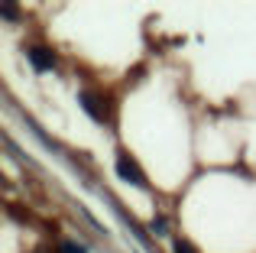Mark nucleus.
I'll return each mask as SVG.
<instances>
[{"label":"nucleus","mask_w":256,"mask_h":253,"mask_svg":"<svg viewBox=\"0 0 256 253\" xmlns=\"http://www.w3.org/2000/svg\"><path fill=\"white\" fill-rule=\"evenodd\" d=\"M0 13L10 16V20H16V6H13V4H0Z\"/></svg>","instance_id":"nucleus-5"},{"label":"nucleus","mask_w":256,"mask_h":253,"mask_svg":"<svg viewBox=\"0 0 256 253\" xmlns=\"http://www.w3.org/2000/svg\"><path fill=\"white\" fill-rule=\"evenodd\" d=\"M117 176L124 178V182H133V185H140V188H146V176L140 172V166L133 162L130 156H120L117 159Z\"/></svg>","instance_id":"nucleus-1"},{"label":"nucleus","mask_w":256,"mask_h":253,"mask_svg":"<svg viewBox=\"0 0 256 253\" xmlns=\"http://www.w3.org/2000/svg\"><path fill=\"white\" fill-rule=\"evenodd\" d=\"M62 253H84L82 244H62Z\"/></svg>","instance_id":"nucleus-7"},{"label":"nucleus","mask_w":256,"mask_h":253,"mask_svg":"<svg viewBox=\"0 0 256 253\" xmlns=\"http://www.w3.org/2000/svg\"><path fill=\"white\" fill-rule=\"evenodd\" d=\"M82 108L94 117V120H104V108H100V104L94 101V94H82Z\"/></svg>","instance_id":"nucleus-3"},{"label":"nucleus","mask_w":256,"mask_h":253,"mask_svg":"<svg viewBox=\"0 0 256 253\" xmlns=\"http://www.w3.org/2000/svg\"><path fill=\"white\" fill-rule=\"evenodd\" d=\"M175 253H194V247L188 240H175Z\"/></svg>","instance_id":"nucleus-4"},{"label":"nucleus","mask_w":256,"mask_h":253,"mask_svg":"<svg viewBox=\"0 0 256 253\" xmlns=\"http://www.w3.org/2000/svg\"><path fill=\"white\" fill-rule=\"evenodd\" d=\"M30 62L36 72H52V65H56V56H52L49 49H42V46H32L30 49Z\"/></svg>","instance_id":"nucleus-2"},{"label":"nucleus","mask_w":256,"mask_h":253,"mask_svg":"<svg viewBox=\"0 0 256 253\" xmlns=\"http://www.w3.org/2000/svg\"><path fill=\"white\" fill-rule=\"evenodd\" d=\"M152 234H166V221L162 218H152Z\"/></svg>","instance_id":"nucleus-6"}]
</instances>
